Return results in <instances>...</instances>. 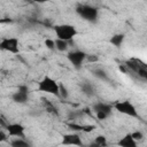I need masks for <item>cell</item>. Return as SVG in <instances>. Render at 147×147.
Listing matches in <instances>:
<instances>
[{
    "label": "cell",
    "instance_id": "9c48e42d",
    "mask_svg": "<svg viewBox=\"0 0 147 147\" xmlns=\"http://www.w3.org/2000/svg\"><path fill=\"white\" fill-rule=\"evenodd\" d=\"M11 99L16 103H25L29 99V87L25 85H20L17 91L13 93Z\"/></svg>",
    "mask_w": 147,
    "mask_h": 147
},
{
    "label": "cell",
    "instance_id": "277c9868",
    "mask_svg": "<svg viewBox=\"0 0 147 147\" xmlns=\"http://www.w3.org/2000/svg\"><path fill=\"white\" fill-rule=\"evenodd\" d=\"M54 31H55V34H56V37L59 39L67 40V41H70L78 33L77 29L71 24H59V25H55Z\"/></svg>",
    "mask_w": 147,
    "mask_h": 147
},
{
    "label": "cell",
    "instance_id": "8992f818",
    "mask_svg": "<svg viewBox=\"0 0 147 147\" xmlns=\"http://www.w3.org/2000/svg\"><path fill=\"white\" fill-rule=\"evenodd\" d=\"M0 48L2 51L9 52L11 54H18L20 53V41L15 37L3 38L0 41Z\"/></svg>",
    "mask_w": 147,
    "mask_h": 147
},
{
    "label": "cell",
    "instance_id": "d4e9b609",
    "mask_svg": "<svg viewBox=\"0 0 147 147\" xmlns=\"http://www.w3.org/2000/svg\"><path fill=\"white\" fill-rule=\"evenodd\" d=\"M6 139V136H5V133H3V131L1 130L0 131V141H3Z\"/></svg>",
    "mask_w": 147,
    "mask_h": 147
},
{
    "label": "cell",
    "instance_id": "5bb4252c",
    "mask_svg": "<svg viewBox=\"0 0 147 147\" xmlns=\"http://www.w3.org/2000/svg\"><path fill=\"white\" fill-rule=\"evenodd\" d=\"M41 102H42V106H44V108L46 109L47 113L53 114V115H55V116L59 115V110H57V108H56L49 100H47V99H45V98H41Z\"/></svg>",
    "mask_w": 147,
    "mask_h": 147
},
{
    "label": "cell",
    "instance_id": "cb8c5ba5",
    "mask_svg": "<svg viewBox=\"0 0 147 147\" xmlns=\"http://www.w3.org/2000/svg\"><path fill=\"white\" fill-rule=\"evenodd\" d=\"M86 59H87V61H88V62H95V61H98V57H96V56H94V55H93V56L87 55V57H86Z\"/></svg>",
    "mask_w": 147,
    "mask_h": 147
},
{
    "label": "cell",
    "instance_id": "ba28073f",
    "mask_svg": "<svg viewBox=\"0 0 147 147\" xmlns=\"http://www.w3.org/2000/svg\"><path fill=\"white\" fill-rule=\"evenodd\" d=\"M67 57H68L69 62H70L76 69H79V68L82 67L83 62L86 60L87 54H86L85 52H83V51L77 49V51H71V52H69L68 55H67Z\"/></svg>",
    "mask_w": 147,
    "mask_h": 147
},
{
    "label": "cell",
    "instance_id": "9a60e30c",
    "mask_svg": "<svg viewBox=\"0 0 147 147\" xmlns=\"http://www.w3.org/2000/svg\"><path fill=\"white\" fill-rule=\"evenodd\" d=\"M124 34L123 33H116V34H114L111 38H110V40H109V42L111 44V45H114L115 47H119L122 44H123V41H124Z\"/></svg>",
    "mask_w": 147,
    "mask_h": 147
},
{
    "label": "cell",
    "instance_id": "484cf974",
    "mask_svg": "<svg viewBox=\"0 0 147 147\" xmlns=\"http://www.w3.org/2000/svg\"><path fill=\"white\" fill-rule=\"evenodd\" d=\"M34 2H37V3H44V2H47V1H49V0H33Z\"/></svg>",
    "mask_w": 147,
    "mask_h": 147
},
{
    "label": "cell",
    "instance_id": "7c38bea8",
    "mask_svg": "<svg viewBox=\"0 0 147 147\" xmlns=\"http://www.w3.org/2000/svg\"><path fill=\"white\" fill-rule=\"evenodd\" d=\"M118 146H122V147H134V146H137V140L132 137L131 133H127L118 141Z\"/></svg>",
    "mask_w": 147,
    "mask_h": 147
},
{
    "label": "cell",
    "instance_id": "5b68a950",
    "mask_svg": "<svg viewBox=\"0 0 147 147\" xmlns=\"http://www.w3.org/2000/svg\"><path fill=\"white\" fill-rule=\"evenodd\" d=\"M114 108L121 113V114H124V115H127L130 117H134V118H139V114H138V110L137 108L134 107L133 103H131L130 101L127 100H124V101H116L114 103Z\"/></svg>",
    "mask_w": 147,
    "mask_h": 147
},
{
    "label": "cell",
    "instance_id": "ac0fdd59",
    "mask_svg": "<svg viewBox=\"0 0 147 147\" xmlns=\"http://www.w3.org/2000/svg\"><path fill=\"white\" fill-rule=\"evenodd\" d=\"M93 74H94L95 77L101 78L102 80H108V76H107L106 71L102 70V69H95V70H93Z\"/></svg>",
    "mask_w": 147,
    "mask_h": 147
},
{
    "label": "cell",
    "instance_id": "3957f363",
    "mask_svg": "<svg viewBox=\"0 0 147 147\" xmlns=\"http://www.w3.org/2000/svg\"><path fill=\"white\" fill-rule=\"evenodd\" d=\"M76 13L85 21L88 22H95L98 20L99 10L96 7L91 5H78L76 7Z\"/></svg>",
    "mask_w": 147,
    "mask_h": 147
},
{
    "label": "cell",
    "instance_id": "7a4b0ae2",
    "mask_svg": "<svg viewBox=\"0 0 147 147\" xmlns=\"http://www.w3.org/2000/svg\"><path fill=\"white\" fill-rule=\"evenodd\" d=\"M124 65L141 79L147 80V63H145L140 59H130L125 61Z\"/></svg>",
    "mask_w": 147,
    "mask_h": 147
},
{
    "label": "cell",
    "instance_id": "603a6c76",
    "mask_svg": "<svg viewBox=\"0 0 147 147\" xmlns=\"http://www.w3.org/2000/svg\"><path fill=\"white\" fill-rule=\"evenodd\" d=\"M132 134V137L136 139V140H141L142 138H144V134H142V132H140V131H136V132H133V133H131Z\"/></svg>",
    "mask_w": 147,
    "mask_h": 147
},
{
    "label": "cell",
    "instance_id": "2e32d148",
    "mask_svg": "<svg viewBox=\"0 0 147 147\" xmlns=\"http://www.w3.org/2000/svg\"><path fill=\"white\" fill-rule=\"evenodd\" d=\"M10 146L13 147H29L30 144L24 140V138H16L10 141Z\"/></svg>",
    "mask_w": 147,
    "mask_h": 147
},
{
    "label": "cell",
    "instance_id": "8fae6325",
    "mask_svg": "<svg viewBox=\"0 0 147 147\" xmlns=\"http://www.w3.org/2000/svg\"><path fill=\"white\" fill-rule=\"evenodd\" d=\"M62 145H74V146H83V141L77 133H68L62 136Z\"/></svg>",
    "mask_w": 147,
    "mask_h": 147
},
{
    "label": "cell",
    "instance_id": "d6986e66",
    "mask_svg": "<svg viewBox=\"0 0 147 147\" xmlns=\"http://www.w3.org/2000/svg\"><path fill=\"white\" fill-rule=\"evenodd\" d=\"M82 90H83V92H84L85 94H87V95H92V94L94 93L93 86H92L91 84H88V83H84V84L82 85Z\"/></svg>",
    "mask_w": 147,
    "mask_h": 147
},
{
    "label": "cell",
    "instance_id": "4fadbf2b",
    "mask_svg": "<svg viewBox=\"0 0 147 147\" xmlns=\"http://www.w3.org/2000/svg\"><path fill=\"white\" fill-rule=\"evenodd\" d=\"M68 126L74 131H83V132H92L95 129L94 125H90V124L82 125V124H77V123H69Z\"/></svg>",
    "mask_w": 147,
    "mask_h": 147
},
{
    "label": "cell",
    "instance_id": "44dd1931",
    "mask_svg": "<svg viewBox=\"0 0 147 147\" xmlns=\"http://www.w3.org/2000/svg\"><path fill=\"white\" fill-rule=\"evenodd\" d=\"M45 46L48 49H55V41L52 39H46L45 40Z\"/></svg>",
    "mask_w": 147,
    "mask_h": 147
},
{
    "label": "cell",
    "instance_id": "52a82bcc",
    "mask_svg": "<svg viewBox=\"0 0 147 147\" xmlns=\"http://www.w3.org/2000/svg\"><path fill=\"white\" fill-rule=\"evenodd\" d=\"M92 109L95 113L96 118L100 119V121H102V119H106L110 115L111 109H113V106L111 105H108V103H105V102H98V103L93 105Z\"/></svg>",
    "mask_w": 147,
    "mask_h": 147
},
{
    "label": "cell",
    "instance_id": "ffe728a7",
    "mask_svg": "<svg viewBox=\"0 0 147 147\" xmlns=\"http://www.w3.org/2000/svg\"><path fill=\"white\" fill-rule=\"evenodd\" d=\"M94 145L95 146H99V147H103V146H107V140H106V137L103 136H98L94 140Z\"/></svg>",
    "mask_w": 147,
    "mask_h": 147
},
{
    "label": "cell",
    "instance_id": "6da1fadb",
    "mask_svg": "<svg viewBox=\"0 0 147 147\" xmlns=\"http://www.w3.org/2000/svg\"><path fill=\"white\" fill-rule=\"evenodd\" d=\"M37 90L39 92H44V93L53 94L55 96H60V84H57V82L49 76H44L42 79L39 80Z\"/></svg>",
    "mask_w": 147,
    "mask_h": 147
},
{
    "label": "cell",
    "instance_id": "7402d4cb",
    "mask_svg": "<svg viewBox=\"0 0 147 147\" xmlns=\"http://www.w3.org/2000/svg\"><path fill=\"white\" fill-rule=\"evenodd\" d=\"M60 95L62 96V98H67L68 96V92H67V88L62 85V84H60Z\"/></svg>",
    "mask_w": 147,
    "mask_h": 147
},
{
    "label": "cell",
    "instance_id": "e0dca14e",
    "mask_svg": "<svg viewBox=\"0 0 147 147\" xmlns=\"http://www.w3.org/2000/svg\"><path fill=\"white\" fill-rule=\"evenodd\" d=\"M55 48H56L57 51H60V52L67 51V48H68V41L57 38V39L55 40Z\"/></svg>",
    "mask_w": 147,
    "mask_h": 147
},
{
    "label": "cell",
    "instance_id": "4316f807",
    "mask_svg": "<svg viewBox=\"0 0 147 147\" xmlns=\"http://www.w3.org/2000/svg\"><path fill=\"white\" fill-rule=\"evenodd\" d=\"M25 1H33V0H25Z\"/></svg>",
    "mask_w": 147,
    "mask_h": 147
},
{
    "label": "cell",
    "instance_id": "30bf717a",
    "mask_svg": "<svg viewBox=\"0 0 147 147\" xmlns=\"http://www.w3.org/2000/svg\"><path fill=\"white\" fill-rule=\"evenodd\" d=\"M6 130L7 133L10 137H16V138H25V133H24V126L20 123H8L6 125Z\"/></svg>",
    "mask_w": 147,
    "mask_h": 147
}]
</instances>
